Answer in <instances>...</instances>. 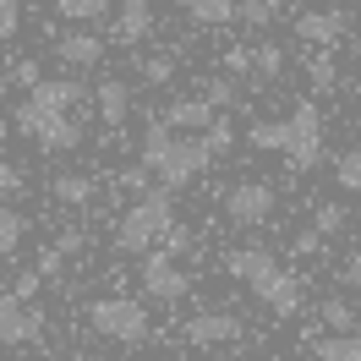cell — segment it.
<instances>
[{"instance_id":"obj_1","label":"cell","mask_w":361,"mask_h":361,"mask_svg":"<svg viewBox=\"0 0 361 361\" xmlns=\"http://www.w3.org/2000/svg\"><path fill=\"white\" fill-rule=\"evenodd\" d=\"M142 164L159 176V186L180 192V186L197 176V170H208V164H214V154L203 148V137H176L164 121H154V126H148V137H142Z\"/></svg>"},{"instance_id":"obj_2","label":"cell","mask_w":361,"mask_h":361,"mask_svg":"<svg viewBox=\"0 0 361 361\" xmlns=\"http://www.w3.org/2000/svg\"><path fill=\"white\" fill-rule=\"evenodd\" d=\"M164 225H170V186H159V192L148 186V192H137V203L121 214L115 241H121V252H148Z\"/></svg>"},{"instance_id":"obj_3","label":"cell","mask_w":361,"mask_h":361,"mask_svg":"<svg viewBox=\"0 0 361 361\" xmlns=\"http://www.w3.org/2000/svg\"><path fill=\"white\" fill-rule=\"evenodd\" d=\"M11 121H17V132H27L44 154H66V148L82 142V126L71 121V110H55V104H33V99H23Z\"/></svg>"},{"instance_id":"obj_4","label":"cell","mask_w":361,"mask_h":361,"mask_svg":"<svg viewBox=\"0 0 361 361\" xmlns=\"http://www.w3.org/2000/svg\"><path fill=\"white\" fill-rule=\"evenodd\" d=\"M88 323H93V334L115 339V345H142V334H148V307H142L137 295H104V301L88 307Z\"/></svg>"},{"instance_id":"obj_5","label":"cell","mask_w":361,"mask_h":361,"mask_svg":"<svg viewBox=\"0 0 361 361\" xmlns=\"http://www.w3.org/2000/svg\"><path fill=\"white\" fill-rule=\"evenodd\" d=\"M279 154L290 159V170H312L317 159H323V115H317L312 99H301L285 121V148Z\"/></svg>"},{"instance_id":"obj_6","label":"cell","mask_w":361,"mask_h":361,"mask_svg":"<svg viewBox=\"0 0 361 361\" xmlns=\"http://www.w3.org/2000/svg\"><path fill=\"white\" fill-rule=\"evenodd\" d=\"M274 203H279V197H274L269 180H241V186H230V192H225V214H230V225H241V230L269 225Z\"/></svg>"},{"instance_id":"obj_7","label":"cell","mask_w":361,"mask_h":361,"mask_svg":"<svg viewBox=\"0 0 361 361\" xmlns=\"http://www.w3.org/2000/svg\"><path fill=\"white\" fill-rule=\"evenodd\" d=\"M6 345H44V317L27 312V301L6 290L0 295V350Z\"/></svg>"},{"instance_id":"obj_8","label":"cell","mask_w":361,"mask_h":361,"mask_svg":"<svg viewBox=\"0 0 361 361\" xmlns=\"http://www.w3.org/2000/svg\"><path fill=\"white\" fill-rule=\"evenodd\" d=\"M142 295H148V301H180V295H186V274L170 263V252H154V257L142 263Z\"/></svg>"},{"instance_id":"obj_9","label":"cell","mask_w":361,"mask_h":361,"mask_svg":"<svg viewBox=\"0 0 361 361\" xmlns=\"http://www.w3.org/2000/svg\"><path fill=\"white\" fill-rule=\"evenodd\" d=\"M350 27V11L345 6H329V11H301L295 17V39L301 44H339V33Z\"/></svg>"},{"instance_id":"obj_10","label":"cell","mask_w":361,"mask_h":361,"mask_svg":"<svg viewBox=\"0 0 361 361\" xmlns=\"http://www.w3.org/2000/svg\"><path fill=\"white\" fill-rule=\"evenodd\" d=\"M257 301L269 307V312H279V317H290V312H301V279H295L290 269H274L263 285H257Z\"/></svg>"},{"instance_id":"obj_11","label":"cell","mask_w":361,"mask_h":361,"mask_svg":"<svg viewBox=\"0 0 361 361\" xmlns=\"http://www.w3.org/2000/svg\"><path fill=\"white\" fill-rule=\"evenodd\" d=\"M279 269V257L274 252H263V247H241V252H225V274L230 279H241L247 290H257L269 274Z\"/></svg>"},{"instance_id":"obj_12","label":"cell","mask_w":361,"mask_h":361,"mask_svg":"<svg viewBox=\"0 0 361 361\" xmlns=\"http://www.w3.org/2000/svg\"><path fill=\"white\" fill-rule=\"evenodd\" d=\"M230 339H241L235 312H197L186 323V345H230Z\"/></svg>"},{"instance_id":"obj_13","label":"cell","mask_w":361,"mask_h":361,"mask_svg":"<svg viewBox=\"0 0 361 361\" xmlns=\"http://www.w3.org/2000/svg\"><path fill=\"white\" fill-rule=\"evenodd\" d=\"M93 104H99V121H104V126H121V121L132 115V88H126L121 77H104V82L93 88Z\"/></svg>"},{"instance_id":"obj_14","label":"cell","mask_w":361,"mask_h":361,"mask_svg":"<svg viewBox=\"0 0 361 361\" xmlns=\"http://www.w3.org/2000/svg\"><path fill=\"white\" fill-rule=\"evenodd\" d=\"M208 121H214V104H208V99H170V104H164V126H170V132H203Z\"/></svg>"},{"instance_id":"obj_15","label":"cell","mask_w":361,"mask_h":361,"mask_svg":"<svg viewBox=\"0 0 361 361\" xmlns=\"http://www.w3.org/2000/svg\"><path fill=\"white\" fill-rule=\"evenodd\" d=\"M307 350L312 356H323V361H361V334L350 329V334H307Z\"/></svg>"},{"instance_id":"obj_16","label":"cell","mask_w":361,"mask_h":361,"mask_svg":"<svg viewBox=\"0 0 361 361\" xmlns=\"http://www.w3.org/2000/svg\"><path fill=\"white\" fill-rule=\"evenodd\" d=\"M307 82H312V93H334L339 88L334 44H312V55H307Z\"/></svg>"},{"instance_id":"obj_17","label":"cell","mask_w":361,"mask_h":361,"mask_svg":"<svg viewBox=\"0 0 361 361\" xmlns=\"http://www.w3.org/2000/svg\"><path fill=\"white\" fill-rule=\"evenodd\" d=\"M55 55H61L66 66H93V61L104 55V44H99V33H66V39L55 44Z\"/></svg>"},{"instance_id":"obj_18","label":"cell","mask_w":361,"mask_h":361,"mask_svg":"<svg viewBox=\"0 0 361 361\" xmlns=\"http://www.w3.org/2000/svg\"><path fill=\"white\" fill-rule=\"evenodd\" d=\"M186 6V17L197 27H230L235 23V0H180Z\"/></svg>"},{"instance_id":"obj_19","label":"cell","mask_w":361,"mask_h":361,"mask_svg":"<svg viewBox=\"0 0 361 361\" xmlns=\"http://www.w3.org/2000/svg\"><path fill=\"white\" fill-rule=\"evenodd\" d=\"M317 323L334 329V334H350V329H356V307H350L345 295H329V301H317Z\"/></svg>"},{"instance_id":"obj_20","label":"cell","mask_w":361,"mask_h":361,"mask_svg":"<svg viewBox=\"0 0 361 361\" xmlns=\"http://www.w3.org/2000/svg\"><path fill=\"white\" fill-rule=\"evenodd\" d=\"M55 11L66 23H104L110 17V0H55Z\"/></svg>"},{"instance_id":"obj_21","label":"cell","mask_w":361,"mask_h":361,"mask_svg":"<svg viewBox=\"0 0 361 361\" xmlns=\"http://www.w3.org/2000/svg\"><path fill=\"white\" fill-rule=\"evenodd\" d=\"M247 142H252V148H263V154H279V148H285V121H252Z\"/></svg>"},{"instance_id":"obj_22","label":"cell","mask_w":361,"mask_h":361,"mask_svg":"<svg viewBox=\"0 0 361 361\" xmlns=\"http://www.w3.org/2000/svg\"><path fill=\"white\" fill-rule=\"evenodd\" d=\"M334 186L339 192H361V154L356 148H345V154L334 159Z\"/></svg>"},{"instance_id":"obj_23","label":"cell","mask_w":361,"mask_h":361,"mask_svg":"<svg viewBox=\"0 0 361 361\" xmlns=\"http://www.w3.org/2000/svg\"><path fill=\"white\" fill-rule=\"evenodd\" d=\"M55 197L71 203V208H82V203H93V180L88 176H61L55 180Z\"/></svg>"},{"instance_id":"obj_24","label":"cell","mask_w":361,"mask_h":361,"mask_svg":"<svg viewBox=\"0 0 361 361\" xmlns=\"http://www.w3.org/2000/svg\"><path fill=\"white\" fill-rule=\"evenodd\" d=\"M285 71V55H279V44H252V77L263 82V77H279Z\"/></svg>"},{"instance_id":"obj_25","label":"cell","mask_w":361,"mask_h":361,"mask_svg":"<svg viewBox=\"0 0 361 361\" xmlns=\"http://www.w3.org/2000/svg\"><path fill=\"white\" fill-rule=\"evenodd\" d=\"M23 230H27V219H23V214H11V208H0V257H11V252H17V241H23Z\"/></svg>"},{"instance_id":"obj_26","label":"cell","mask_w":361,"mask_h":361,"mask_svg":"<svg viewBox=\"0 0 361 361\" xmlns=\"http://www.w3.org/2000/svg\"><path fill=\"white\" fill-rule=\"evenodd\" d=\"M230 142H235V132H230V121H219V115H214V121L203 126V148H208L214 159H219V154H230Z\"/></svg>"},{"instance_id":"obj_27","label":"cell","mask_w":361,"mask_h":361,"mask_svg":"<svg viewBox=\"0 0 361 361\" xmlns=\"http://www.w3.org/2000/svg\"><path fill=\"white\" fill-rule=\"evenodd\" d=\"M154 33V11H121V39L137 44V39H148Z\"/></svg>"},{"instance_id":"obj_28","label":"cell","mask_w":361,"mask_h":361,"mask_svg":"<svg viewBox=\"0 0 361 361\" xmlns=\"http://www.w3.org/2000/svg\"><path fill=\"white\" fill-rule=\"evenodd\" d=\"M235 23L269 27V23H274V6H269V0H235Z\"/></svg>"},{"instance_id":"obj_29","label":"cell","mask_w":361,"mask_h":361,"mask_svg":"<svg viewBox=\"0 0 361 361\" xmlns=\"http://www.w3.org/2000/svg\"><path fill=\"white\" fill-rule=\"evenodd\" d=\"M170 77H176V55H148V61H142V82L164 88Z\"/></svg>"},{"instance_id":"obj_30","label":"cell","mask_w":361,"mask_h":361,"mask_svg":"<svg viewBox=\"0 0 361 361\" xmlns=\"http://www.w3.org/2000/svg\"><path fill=\"white\" fill-rule=\"evenodd\" d=\"M345 225H350V219H345V208H339V203H323V208H317V235H339V230H345Z\"/></svg>"},{"instance_id":"obj_31","label":"cell","mask_w":361,"mask_h":361,"mask_svg":"<svg viewBox=\"0 0 361 361\" xmlns=\"http://www.w3.org/2000/svg\"><path fill=\"white\" fill-rule=\"evenodd\" d=\"M115 186H121V192H148V186H154V170H148V164H132V170L115 176Z\"/></svg>"},{"instance_id":"obj_32","label":"cell","mask_w":361,"mask_h":361,"mask_svg":"<svg viewBox=\"0 0 361 361\" xmlns=\"http://www.w3.org/2000/svg\"><path fill=\"white\" fill-rule=\"evenodd\" d=\"M23 27V0H0V39H17Z\"/></svg>"},{"instance_id":"obj_33","label":"cell","mask_w":361,"mask_h":361,"mask_svg":"<svg viewBox=\"0 0 361 361\" xmlns=\"http://www.w3.org/2000/svg\"><path fill=\"white\" fill-rule=\"evenodd\" d=\"M39 285H44V274H39V269H27L23 279L11 285V295H17V301H33V295H39Z\"/></svg>"},{"instance_id":"obj_34","label":"cell","mask_w":361,"mask_h":361,"mask_svg":"<svg viewBox=\"0 0 361 361\" xmlns=\"http://www.w3.org/2000/svg\"><path fill=\"white\" fill-rule=\"evenodd\" d=\"M203 99L214 104V110H219V104H230V99H235V88H230V82H208V88H203Z\"/></svg>"},{"instance_id":"obj_35","label":"cell","mask_w":361,"mask_h":361,"mask_svg":"<svg viewBox=\"0 0 361 361\" xmlns=\"http://www.w3.org/2000/svg\"><path fill=\"white\" fill-rule=\"evenodd\" d=\"M17 186H23V170L17 164H0V197H11Z\"/></svg>"},{"instance_id":"obj_36","label":"cell","mask_w":361,"mask_h":361,"mask_svg":"<svg viewBox=\"0 0 361 361\" xmlns=\"http://www.w3.org/2000/svg\"><path fill=\"white\" fill-rule=\"evenodd\" d=\"M295 252H301V257H317V252H323V235H317V230L295 235Z\"/></svg>"},{"instance_id":"obj_37","label":"cell","mask_w":361,"mask_h":361,"mask_svg":"<svg viewBox=\"0 0 361 361\" xmlns=\"http://www.w3.org/2000/svg\"><path fill=\"white\" fill-rule=\"evenodd\" d=\"M61 263H66V257H61V252L49 247V252H44V257H39V263H33V269L44 274V279H55V274H61Z\"/></svg>"},{"instance_id":"obj_38","label":"cell","mask_w":361,"mask_h":361,"mask_svg":"<svg viewBox=\"0 0 361 361\" xmlns=\"http://www.w3.org/2000/svg\"><path fill=\"white\" fill-rule=\"evenodd\" d=\"M225 71H252V49H225Z\"/></svg>"},{"instance_id":"obj_39","label":"cell","mask_w":361,"mask_h":361,"mask_svg":"<svg viewBox=\"0 0 361 361\" xmlns=\"http://www.w3.org/2000/svg\"><path fill=\"white\" fill-rule=\"evenodd\" d=\"M11 77H17V82H23V88H33V82H39V61H23V66L11 71Z\"/></svg>"},{"instance_id":"obj_40","label":"cell","mask_w":361,"mask_h":361,"mask_svg":"<svg viewBox=\"0 0 361 361\" xmlns=\"http://www.w3.org/2000/svg\"><path fill=\"white\" fill-rule=\"evenodd\" d=\"M82 247V230H66V235H61V241H55V252H61V257H71V252Z\"/></svg>"},{"instance_id":"obj_41","label":"cell","mask_w":361,"mask_h":361,"mask_svg":"<svg viewBox=\"0 0 361 361\" xmlns=\"http://www.w3.org/2000/svg\"><path fill=\"white\" fill-rule=\"evenodd\" d=\"M121 11H148V0H121Z\"/></svg>"}]
</instances>
